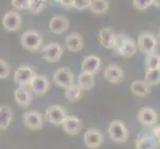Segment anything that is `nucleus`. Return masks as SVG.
Segmentation results:
<instances>
[{
  "label": "nucleus",
  "mask_w": 160,
  "mask_h": 149,
  "mask_svg": "<svg viewBox=\"0 0 160 149\" xmlns=\"http://www.w3.org/2000/svg\"><path fill=\"white\" fill-rule=\"evenodd\" d=\"M103 78L109 84L117 85L124 80V72L117 65H108L103 71Z\"/></svg>",
  "instance_id": "dca6fc26"
},
{
  "label": "nucleus",
  "mask_w": 160,
  "mask_h": 149,
  "mask_svg": "<svg viewBox=\"0 0 160 149\" xmlns=\"http://www.w3.org/2000/svg\"><path fill=\"white\" fill-rule=\"evenodd\" d=\"M2 26L5 30L9 32L20 30L22 27L21 14L14 10L8 11L4 14L2 18Z\"/></svg>",
  "instance_id": "6e6552de"
},
{
  "label": "nucleus",
  "mask_w": 160,
  "mask_h": 149,
  "mask_svg": "<svg viewBox=\"0 0 160 149\" xmlns=\"http://www.w3.org/2000/svg\"><path fill=\"white\" fill-rule=\"evenodd\" d=\"M10 74V66L5 60L0 58V79H6Z\"/></svg>",
  "instance_id": "c756f323"
},
{
  "label": "nucleus",
  "mask_w": 160,
  "mask_h": 149,
  "mask_svg": "<svg viewBox=\"0 0 160 149\" xmlns=\"http://www.w3.org/2000/svg\"><path fill=\"white\" fill-rule=\"evenodd\" d=\"M30 90L34 95L38 97H43L49 92L51 87L50 81L44 75H36L33 77L30 84Z\"/></svg>",
  "instance_id": "0eeeda50"
},
{
  "label": "nucleus",
  "mask_w": 160,
  "mask_h": 149,
  "mask_svg": "<svg viewBox=\"0 0 160 149\" xmlns=\"http://www.w3.org/2000/svg\"><path fill=\"white\" fill-rule=\"evenodd\" d=\"M65 47L71 53H78L84 49V38L79 33H71L65 38Z\"/></svg>",
  "instance_id": "6ab92c4d"
},
{
  "label": "nucleus",
  "mask_w": 160,
  "mask_h": 149,
  "mask_svg": "<svg viewBox=\"0 0 160 149\" xmlns=\"http://www.w3.org/2000/svg\"><path fill=\"white\" fill-rule=\"evenodd\" d=\"M13 118V110L8 106L0 107V129H6Z\"/></svg>",
  "instance_id": "b1692460"
},
{
  "label": "nucleus",
  "mask_w": 160,
  "mask_h": 149,
  "mask_svg": "<svg viewBox=\"0 0 160 149\" xmlns=\"http://www.w3.org/2000/svg\"><path fill=\"white\" fill-rule=\"evenodd\" d=\"M95 84V76L81 72V74L78 77V84L77 85L81 87L82 92H89L92 90Z\"/></svg>",
  "instance_id": "5701e85b"
},
{
  "label": "nucleus",
  "mask_w": 160,
  "mask_h": 149,
  "mask_svg": "<svg viewBox=\"0 0 160 149\" xmlns=\"http://www.w3.org/2000/svg\"><path fill=\"white\" fill-rule=\"evenodd\" d=\"M45 119L48 122L56 125H61L65 117H67L66 109L60 106H51L46 108L45 113H44Z\"/></svg>",
  "instance_id": "f8f14e48"
},
{
  "label": "nucleus",
  "mask_w": 160,
  "mask_h": 149,
  "mask_svg": "<svg viewBox=\"0 0 160 149\" xmlns=\"http://www.w3.org/2000/svg\"><path fill=\"white\" fill-rule=\"evenodd\" d=\"M137 120L144 127H151L157 123L158 115L152 107H142L137 113Z\"/></svg>",
  "instance_id": "ddd939ff"
},
{
  "label": "nucleus",
  "mask_w": 160,
  "mask_h": 149,
  "mask_svg": "<svg viewBox=\"0 0 160 149\" xmlns=\"http://www.w3.org/2000/svg\"><path fill=\"white\" fill-rule=\"evenodd\" d=\"M90 1L91 0H74L73 7L77 10H79V11L85 10L87 8H89Z\"/></svg>",
  "instance_id": "473e14b6"
},
{
  "label": "nucleus",
  "mask_w": 160,
  "mask_h": 149,
  "mask_svg": "<svg viewBox=\"0 0 160 149\" xmlns=\"http://www.w3.org/2000/svg\"><path fill=\"white\" fill-rule=\"evenodd\" d=\"M14 98L15 102L18 103V106L22 107H27L32 102V92L29 87L20 86L14 92Z\"/></svg>",
  "instance_id": "412c9836"
},
{
  "label": "nucleus",
  "mask_w": 160,
  "mask_h": 149,
  "mask_svg": "<svg viewBox=\"0 0 160 149\" xmlns=\"http://www.w3.org/2000/svg\"><path fill=\"white\" fill-rule=\"evenodd\" d=\"M151 5L156 8L160 7V0H151Z\"/></svg>",
  "instance_id": "f704fd0d"
},
{
  "label": "nucleus",
  "mask_w": 160,
  "mask_h": 149,
  "mask_svg": "<svg viewBox=\"0 0 160 149\" xmlns=\"http://www.w3.org/2000/svg\"><path fill=\"white\" fill-rule=\"evenodd\" d=\"M44 38L37 30H26L21 37V45L25 50L30 52H38L41 50Z\"/></svg>",
  "instance_id": "f03ea898"
},
{
  "label": "nucleus",
  "mask_w": 160,
  "mask_h": 149,
  "mask_svg": "<svg viewBox=\"0 0 160 149\" xmlns=\"http://www.w3.org/2000/svg\"><path fill=\"white\" fill-rule=\"evenodd\" d=\"M48 5V0H29L28 10L29 13L33 15L40 14L45 10L46 6Z\"/></svg>",
  "instance_id": "bb28decb"
},
{
  "label": "nucleus",
  "mask_w": 160,
  "mask_h": 149,
  "mask_svg": "<svg viewBox=\"0 0 160 149\" xmlns=\"http://www.w3.org/2000/svg\"><path fill=\"white\" fill-rule=\"evenodd\" d=\"M144 81L148 86L155 87L159 85L160 82V70L154 69V70H146V73L144 75Z\"/></svg>",
  "instance_id": "cd10ccee"
},
{
  "label": "nucleus",
  "mask_w": 160,
  "mask_h": 149,
  "mask_svg": "<svg viewBox=\"0 0 160 149\" xmlns=\"http://www.w3.org/2000/svg\"><path fill=\"white\" fill-rule=\"evenodd\" d=\"M35 76V72L29 66H21L14 73L13 80L15 84H17L18 87L29 86L30 82L33 77Z\"/></svg>",
  "instance_id": "2eb2a0df"
},
{
  "label": "nucleus",
  "mask_w": 160,
  "mask_h": 149,
  "mask_svg": "<svg viewBox=\"0 0 160 149\" xmlns=\"http://www.w3.org/2000/svg\"><path fill=\"white\" fill-rule=\"evenodd\" d=\"M108 135L109 138L113 142L123 143L128 139L129 131L126 124L123 121L115 119L109 123L108 126Z\"/></svg>",
  "instance_id": "7ed1b4c3"
},
{
  "label": "nucleus",
  "mask_w": 160,
  "mask_h": 149,
  "mask_svg": "<svg viewBox=\"0 0 160 149\" xmlns=\"http://www.w3.org/2000/svg\"><path fill=\"white\" fill-rule=\"evenodd\" d=\"M64 54V48L57 42L49 43L42 49L41 55L44 60L50 63H57L61 60Z\"/></svg>",
  "instance_id": "39448f33"
},
{
  "label": "nucleus",
  "mask_w": 160,
  "mask_h": 149,
  "mask_svg": "<svg viewBox=\"0 0 160 149\" xmlns=\"http://www.w3.org/2000/svg\"><path fill=\"white\" fill-rule=\"evenodd\" d=\"M59 3L65 7H73L74 0H59Z\"/></svg>",
  "instance_id": "72a5a7b5"
},
{
  "label": "nucleus",
  "mask_w": 160,
  "mask_h": 149,
  "mask_svg": "<svg viewBox=\"0 0 160 149\" xmlns=\"http://www.w3.org/2000/svg\"><path fill=\"white\" fill-rule=\"evenodd\" d=\"M136 149H158L159 140L153 136L151 130L141 131L135 141Z\"/></svg>",
  "instance_id": "1a4fd4ad"
},
{
  "label": "nucleus",
  "mask_w": 160,
  "mask_h": 149,
  "mask_svg": "<svg viewBox=\"0 0 160 149\" xmlns=\"http://www.w3.org/2000/svg\"><path fill=\"white\" fill-rule=\"evenodd\" d=\"M130 91L134 96L139 97H144L149 96L152 92L151 87L148 86L144 81H140V80H137L131 82Z\"/></svg>",
  "instance_id": "4be33fe9"
},
{
  "label": "nucleus",
  "mask_w": 160,
  "mask_h": 149,
  "mask_svg": "<svg viewBox=\"0 0 160 149\" xmlns=\"http://www.w3.org/2000/svg\"><path fill=\"white\" fill-rule=\"evenodd\" d=\"M98 39L103 48L108 50H112L115 41V33L113 29L110 28V27H103L98 32Z\"/></svg>",
  "instance_id": "aec40b11"
},
{
  "label": "nucleus",
  "mask_w": 160,
  "mask_h": 149,
  "mask_svg": "<svg viewBox=\"0 0 160 149\" xmlns=\"http://www.w3.org/2000/svg\"><path fill=\"white\" fill-rule=\"evenodd\" d=\"M12 6L17 10H27L28 9L29 0H11Z\"/></svg>",
  "instance_id": "2f4dec72"
},
{
  "label": "nucleus",
  "mask_w": 160,
  "mask_h": 149,
  "mask_svg": "<svg viewBox=\"0 0 160 149\" xmlns=\"http://www.w3.org/2000/svg\"><path fill=\"white\" fill-rule=\"evenodd\" d=\"M55 1H56V2H58V3H59V0H55Z\"/></svg>",
  "instance_id": "c9c22d12"
},
{
  "label": "nucleus",
  "mask_w": 160,
  "mask_h": 149,
  "mask_svg": "<svg viewBox=\"0 0 160 149\" xmlns=\"http://www.w3.org/2000/svg\"><path fill=\"white\" fill-rule=\"evenodd\" d=\"M136 46L141 53L149 55L155 52V49L157 47V40L155 36L151 33H141L137 39Z\"/></svg>",
  "instance_id": "423d86ee"
},
{
  "label": "nucleus",
  "mask_w": 160,
  "mask_h": 149,
  "mask_svg": "<svg viewBox=\"0 0 160 149\" xmlns=\"http://www.w3.org/2000/svg\"><path fill=\"white\" fill-rule=\"evenodd\" d=\"M61 125L66 133L71 136L78 135L82 127V120L76 115H67Z\"/></svg>",
  "instance_id": "4468645a"
},
{
  "label": "nucleus",
  "mask_w": 160,
  "mask_h": 149,
  "mask_svg": "<svg viewBox=\"0 0 160 149\" xmlns=\"http://www.w3.org/2000/svg\"><path fill=\"white\" fill-rule=\"evenodd\" d=\"M109 2L108 0H91L89 9L92 13L101 15L106 14L108 11Z\"/></svg>",
  "instance_id": "393cba45"
},
{
  "label": "nucleus",
  "mask_w": 160,
  "mask_h": 149,
  "mask_svg": "<svg viewBox=\"0 0 160 149\" xmlns=\"http://www.w3.org/2000/svg\"><path fill=\"white\" fill-rule=\"evenodd\" d=\"M22 120L26 127L32 130H38L43 127V117L37 110H28L22 115Z\"/></svg>",
  "instance_id": "9b49d317"
},
{
  "label": "nucleus",
  "mask_w": 160,
  "mask_h": 149,
  "mask_svg": "<svg viewBox=\"0 0 160 149\" xmlns=\"http://www.w3.org/2000/svg\"><path fill=\"white\" fill-rule=\"evenodd\" d=\"M112 50L118 56L130 59L137 52V46L130 37L124 34H115V41Z\"/></svg>",
  "instance_id": "f257e3e1"
},
{
  "label": "nucleus",
  "mask_w": 160,
  "mask_h": 149,
  "mask_svg": "<svg viewBox=\"0 0 160 149\" xmlns=\"http://www.w3.org/2000/svg\"><path fill=\"white\" fill-rule=\"evenodd\" d=\"M102 67V60L97 55H89L84 59L82 63L81 70L82 73L91 74L95 76L98 73Z\"/></svg>",
  "instance_id": "a211bd4d"
},
{
  "label": "nucleus",
  "mask_w": 160,
  "mask_h": 149,
  "mask_svg": "<svg viewBox=\"0 0 160 149\" xmlns=\"http://www.w3.org/2000/svg\"><path fill=\"white\" fill-rule=\"evenodd\" d=\"M145 67L146 70L160 69V57L155 52L147 55L145 58Z\"/></svg>",
  "instance_id": "c85d7f7f"
},
{
  "label": "nucleus",
  "mask_w": 160,
  "mask_h": 149,
  "mask_svg": "<svg viewBox=\"0 0 160 149\" xmlns=\"http://www.w3.org/2000/svg\"><path fill=\"white\" fill-rule=\"evenodd\" d=\"M70 27V21L69 19L64 15H56L51 18L49 22V30L53 34L61 35L65 33Z\"/></svg>",
  "instance_id": "f3484780"
},
{
  "label": "nucleus",
  "mask_w": 160,
  "mask_h": 149,
  "mask_svg": "<svg viewBox=\"0 0 160 149\" xmlns=\"http://www.w3.org/2000/svg\"><path fill=\"white\" fill-rule=\"evenodd\" d=\"M82 91L78 85H74L65 90V97L71 102H77L82 98Z\"/></svg>",
  "instance_id": "a878e982"
},
{
  "label": "nucleus",
  "mask_w": 160,
  "mask_h": 149,
  "mask_svg": "<svg viewBox=\"0 0 160 149\" xmlns=\"http://www.w3.org/2000/svg\"><path fill=\"white\" fill-rule=\"evenodd\" d=\"M132 5L137 10H146L148 7L151 6V0H133Z\"/></svg>",
  "instance_id": "7c9ffc66"
},
{
  "label": "nucleus",
  "mask_w": 160,
  "mask_h": 149,
  "mask_svg": "<svg viewBox=\"0 0 160 149\" xmlns=\"http://www.w3.org/2000/svg\"><path fill=\"white\" fill-rule=\"evenodd\" d=\"M104 140V136L101 130L97 128L88 129L84 134L85 145L89 149H98L100 148Z\"/></svg>",
  "instance_id": "9d476101"
},
{
  "label": "nucleus",
  "mask_w": 160,
  "mask_h": 149,
  "mask_svg": "<svg viewBox=\"0 0 160 149\" xmlns=\"http://www.w3.org/2000/svg\"><path fill=\"white\" fill-rule=\"evenodd\" d=\"M53 79L55 84L64 90L75 85V75L73 71L66 67L60 68L55 72Z\"/></svg>",
  "instance_id": "20e7f679"
}]
</instances>
